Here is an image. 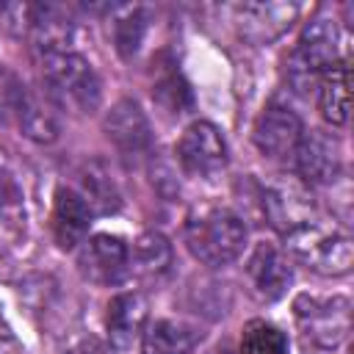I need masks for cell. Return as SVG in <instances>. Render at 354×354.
Segmentation results:
<instances>
[{"label":"cell","instance_id":"44dd1931","mask_svg":"<svg viewBox=\"0 0 354 354\" xmlns=\"http://www.w3.org/2000/svg\"><path fill=\"white\" fill-rule=\"evenodd\" d=\"M296 6H282V3H268V6H241L238 8V17H241V30L243 36L254 39V41H268L274 36H279L274 28H271V17H282L288 11H293Z\"/></svg>","mask_w":354,"mask_h":354},{"label":"cell","instance_id":"e0dca14e","mask_svg":"<svg viewBox=\"0 0 354 354\" xmlns=\"http://www.w3.org/2000/svg\"><path fill=\"white\" fill-rule=\"evenodd\" d=\"M30 33L41 55L50 53H66L72 39V22L69 17L55 6H36L30 8Z\"/></svg>","mask_w":354,"mask_h":354},{"label":"cell","instance_id":"5bb4252c","mask_svg":"<svg viewBox=\"0 0 354 354\" xmlns=\"http://www.w3.org/2000/svg\"><path fill=\"white\" fill-rule=\"evenodd\" d=\"M91 224V207L88 202L72 191V188H58L55 202H53V235L61 249H75Z\"/></svg>","mask_w":354,"mask_h":354},{"label":"cell","instance_id":"6da1fadb","mask_svg":"<svg viewBox=\"0 0 354 354\" xmlns=\"http://www.w3.org/2000/svg\"><path fill=\"white\" fill-rule=\"evenodd\" d=\"M185 243L196 260L207 266H227L243 252L246 224L227 207H205L188 218Z\"/></svg>","mask_w":354,"mask_h":354},{"label":"cell","instance_id":"ac0fdd59","mask_svg":"<svg viewBox=\"0 0 354 354\" xmlns=\"http://www.w3.org/2000/svg\"><path fill=\"white\" fill-rule=\"evenodd\" d=\"M348 86H351V75L346 64H335L332 69H326L321 75V113L326 122L332 124H346L348 122Z\"/></svg>","mask_w":354,"mask_h":354},{"label":"cell","instance_id":"8992f818","mask_svg":"<svg viewBox=\"0 0 354 354\" xmlns=\"http://www.w3.org/2000/svg\"><path fill=\"white\" fill-rule=\"evenodd\" d=\"M177 158L183 169L194 177H210L224 169L227 163V144L218 133L216 124L210 122H194L185 127L180 144H177Z\"/></svg>","mask_w":354,"mask_h":354},{"label":"cell","instance_id":"2e32d148","mask_svg":"<svg viewBox=\"0 0 354 354\" xmlns=\"http://www.w3.org/2000/svg\"><path fill=\"white\" fill-rule=\"evenodd\" d=\"M249 277H252V282H254V288H257L260 296L277 299L290 285L293 271H290L288 257L279 249H274L268 243H260L252 252V257H249Z\"/></svg>","mask_w":354,"mask_h":354},{"label":"cell","instance_id":"484cf974","mask_svg":"<svg viewBox=\"0 0 354 354\" xmlns=\"http://www.w3.org/2000/svg\"><path fill=\"white\" fill-rule=\"evenodd\" d=\"M210 354H235V351H232V346H230V343H218Z\"/></svg>","mask_w":354,"mask_h":354},{"label":"cell","instance_id":"603a6c76","mask_svg":"<svg viewBox=\"0 0 354 354\" xmlns=\"http://www.w3.org/2000/svg\"><path fill=\"white\" fill-rule=\"evenodd\" d=\"M80 196L88 202L91 213H94V210H97V213H111V210L119 207V194H116L113 183H111L105 174L88 171V174H86V194H80Z\"/></svg>","mask_w":354,"mask_h":354},{"label":"cell","instance_id":"7402d4cb","mask_svg":"<svg viewBox=\"0 0 354 354\" xmlns=\"http://www.w3.org/2000/svg\"><path fill=\"white\" fill-rule=\"evenodd\" d=\"M136 260H138V266L144 271L160 274L171 263V246L160 232H144L136 241Z\"/></svg>","mask_w":354,"mask_h":354},{"label":"cell","instance_id":"4fadbf2b","mask_svg":"<svg viewBox=\"0 0 354 354\" xmlns=\"http://www.w3.org/2000/svg\"><path fill=\"white\" fill-rule=\"evenodd\" d=\"M293 160H296V169H299L301 180L310 183V185H326L340 171L337 144L332 138H326L321 130H313L310 136H301Z\"/></svg>","mask_w":354,"mask_h":354},{"label":"cell","instance_id":"d6986e66","mask_svg":"<svg viewBox=\"0 0 354 354\" xmlns=\"http://www.w3.org/2000/svg\"><path fill=\"white\" fill-rule=\"evenodd\" d=\"M144 354H196V337L177 321H155L144 329Z\"/></svg>","mask_w":354,"mask_h":354},{"label":"cell","instance_id":"4316f807","mask_svg":"<svg viewBox=\"0 0 354 354\" xmlns=\"http://www.w3.org/2000/svg\"><path fill=\"white\" fill-rule=\"evenodd\" d=\"M0 354H8V351H6V348H3V346H0Z\"/></svg>","mask_w":354,"mask_h":354},{"label":"cell","instance_id":"5b68a950","mask_svg":"<svg viewBox=\"0 0 354 354\" xmlns=\"http://www.w3.org/2000/svg\"><path fill=\"white\" fill-rule=\"evenodd\" d=\"M337 64V28L332 19L318 17L307 25L299 47L290 58V80L307 86Z\"/></svg>","mask_w":354,"mask_h":354},{"label":"cell","instance_id":"ba28073f","mask_svg":"<svg viewBox=\"0 0 354 354\" xmlns=\"http://www.w3.org/2000/svg\"><path fill=\"white\" fill-rule=\"evenodd\" d=\"M296 315L301 321V329L304 335L329 348L335 343L343 340V335L348 332V301L346 299H326V301H318V299H307L301 296L296 301Z\"/></svg>","mask_w":354,"mask_h":354},{"label":"cell","instance_id":"9a60e30c","mask_svg":"<svg viewBox=\"0 0 354 354\" xmlns=\"http://www.w3.org/2000/svg\"><path fill=\"white\" fill-rule=\"evenodd\" d=\"M263 210L268 216V224L288 235L296 227L310 221L313 205L299 185L282 183V185H271L268 191H263Z\"/></svg>","mask_w":354,"mask_h":354},{"label":"cell","instance_id":"d4e9b609","mask_svg":"<svg viewBox=\"0 0 354 354\" xmlns=\"http://www.w3.org/2000/svg\"><path fill=\"white\" fill-rule=\"evenodd\" d=\"M141 36H144V19H141V11H136V8H133L127 19L116 22V44H119L122 55L136 53V47H138V41H141Z\"/></svg>","mask_w":354,"mask_h":354},{"label":"cell","instance_id":"cb8c5ba5","mask_svg":"<svg viewBox=\"0 0 354 354\" xmlns=\"http://www.w3.org/2000/svg\"><path fill=\"white\" fill-rule=\"evenodd\" d=\"M155 97H158V102L166 108V111H171V113H183V108L188 105V86L177 77V75H169L166 80H160L158 83V88H155Z\"/></svg>","mask_w":354,"mask_h":354},{"label":"cell","instance_id":"9c48e42d","mask_svg":"<svg viewBox=\"0 0 354 354\" xmlns=\"http://www.w3.org/2000/svg\"><path fill=\"white\" fill-rule=\"evenodd\" d=\"M25 191L14 169L0 152V263L22 243L25 238Z\"/></svg>","mask_w":354,"mask_h":354},{"label":"cell","instance_id":"7a4b0ae2","mask_svg":"<svg viewBox=\"0 0 354 354\" xmlns=\"http://www.w3.org/2000/svg\"><path fill=\"white\" fill-rule=\"evenodd\" d=\"M41 75L50 97L75 111H94L100 102V77L91 64L75 50L50 53L41 58Z\"/></svg>","mask_w":354,"mask_h":354},{"label":"cell","instance_id":"30bf717a","mask_svg":"<svg viewBox=\"0 0 354 354\" xmlns=\"http://www.w3.org/2000/svg\"><path fill=\"white\" fill-rule=\"evenodd\" d=\"M105 133L122 155H144L152 147V130L133 100H119L105 116Z\"/></svg>","mask_w":354,"mask_h":354},{"label":"cell","instance_id":"7c38bea8","mask_svg":"<svg viewBox=\"0 0 354 354\" xmlns=\"http://www.w3.org/2000/svg\"><path fill=\"white\" fill-rule=\"evenodd\" d=\"M147 315H149V307H147V299L141 293H119V296H113L111 304H108V318H105L111 346L116 351L133 348L144 337Z\"/></svg>","mask_w":354,"mask_h":354},{"label":"cell","instance_id":"52a82bcc","mask_svg":"<svg viewBox=\"0 0 354 354\" xmlns=\"http://www.w3.org/2000/svg\"><path fill=\"white\" fill-rule=\"evenodd\" d=\"M304 136L301 119L285 108V105H268L257 124H254V144L263 155L274 158V160H288L296 155V147Z\"/></svg>","mask_w":354,"mask_h":354},{"label":"cell","instance_id":"3957f363","mask_svg":"<svg viewBox=\"0 0 354 354\" xmlns=\"http://www.w3.org/2000/svg\"><path fill=\"white\" fill-rule=\"evenodd\" d=\"M296 260L318 274H346L351 268V238L340 230H326L318 221H307L285 235Z\"/></svg>","mask_w":354,"mask_h":354},{"label":"cell","instance_id":"8fae6325","mask_svg":"<svg viewBox=\"0 0 354 354\" xmlns=\"http://www.w3.org/2000/svg\"><path fill=\"white\" fill-rule=\"evenodd\" d=\"M80 266L94 282L116 285L130 271V249L116 235H94L80 254Z\"/></svg>","mask_w":354,"mask_h":354},{"label":"cell","instance_id":"277c9868","mask_svg":"<svg viewBox=\"0 0 354 354\" xmlns=\"http://www.w3.org/2000/svg\"><path fill=\"white\" fill-rule=\"evenodd\" d=\"M0 122L17 124L33 141H53L55 138V119L41 102L28 91V86L8 69L0 66Z\"/></svg>","mask_w":354,"mask_h":354},{"label":"cell","instance_id":"ffe728a7","mask_svg":"<svg viewBox=\"0 0 354 354\" xmlns=\"http://www.w3.org/2000/svg\"><path fill=\"white\" fill-rule=\"evenodd\" d=\"M241 354H288V337L268 321H249L243 326Z\"/></svg>","mask_w":354,"mask_h":354}]
</instances>
